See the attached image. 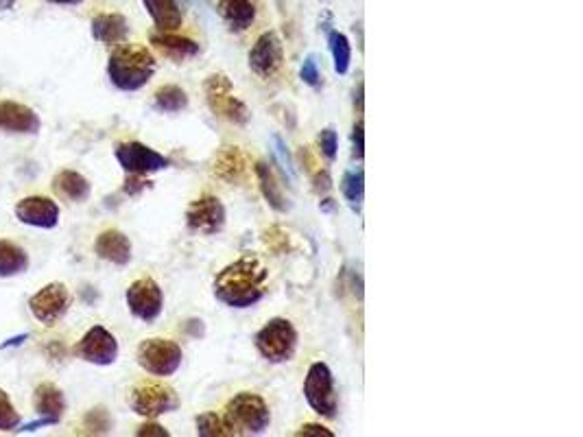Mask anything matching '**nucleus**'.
I'll return each instance as SVG.
<instances>
[{"label": "nucleus", "instance_id": "31", "mask_svg": "<svg viewBox=\"0 0 583 437\" xmlns=\"http://www.w3.org/2000/svg\"><path fill=\"white\" fill-rule=\"evenodd\" d=\"M20 413L16 411V407L11 405V398L5 392V389H0V433H11V431H18L20 429Z\"/></svg>", "mask_w": 583, "mask_h": 437}, {"label": "nucleus", "instance_id": "30", "mask_svg": "<svg viewBox=\"0 0 583 437\" xmlns=\"http://www.w3.org/2000/svg\"><path fill=\"white\" fill-rule=\"evenodd\" d=\"M195 424H197V435L201 437H232L223 416H217V413H212V411L197 416Z\"/></svg>", "mask_w": 583, "mask_h": 437}, {"label": "nucleus", "instance_id": "8", "mask_svg": "<svg viewBox=\"0 0 583 437\" xmlns=\"http://www.w3.org/2000/svg\"><path fill=\"white\" fill-rule=\"evenodd\" d=\"M204 92H206L208 108L214 114L225 118V121L234 123V125H247L249 123V118H252V114H249L247 105L234 94L232 81H230L228 75H223V73L210 75L206 79Z\"/></svg>", "mask_w": 583, "mask_h": 437}, {"label": "nucleus", "instance_id": "5", "mask_svg": "<svg viewBox=\"0 0 583 437\" xmlns=\"http://www.w3.org/2000/svg\"><path fill=\"white\" fill-rule=\"evenodd\" d=\"M129 407H132L136 416L158 420L160 416L180 409V396H177L171 385L158 381H142L129 392Z\"/></svg>", "mask_w": 583, "mask_h": 437}, {"label": "nucleus", "instance_id": "2", "mask_svg": "<svg viewBox=\"0 0 583 437\" xmlns=\"http://www.w3.org/2000/svg\"><path fill=\"white\" fill-rule=\"evenodd\" d=\"M158 62L142 44H118L107 59V77L121 92H138L156 75Z\"/></svg>", "mask_w": 583, "mask_h": 437}, {"label": "nucleus", "instance_id": "35", "mask_svg": "<svg viewBox=\"0 0 583 437\" xmlns=\"http://www.w3.org/2000/svg\"><path fill=\"white\" fill-rule=\"evenodd\" d=\"M300 77H302V81L306 86H311V88H319L321 86V73H319L315 55H308L304 59V64L300 68Z\"/></svg>", "mask_w": 583, "mask_h": 437}, {"label": "nucleus", "instance_id": "38", "mask_svg": "<svg viewBox=\"0 0 583 437\" xmlns=\"http://www.w3.org/2000/svg\"><path fill=\"white\" fill-rule=\"evenodd\" d=\"M149 186H151V182L145 180V175H129L127 182H125V193L127 195H140Z\"/></svg>", "mask_w": 583, "mask_h": 437}, {"label": "nucleus", "instance_id": "15", "mask_svg": "<svg viewBox=\"0 0 583 437\" xmlns=\"http://www.w3.org/2000/svg\"><path fill=\"white\" fill-rule=\"evenodd\" d=\"M284 59V49H282V40L278 38V33L267 31L260 35L256 44L249 51V68L252 73L258 77L269 79L280 70Z\"/></svg>", "mask_w": 583, "mask_h": 437}, {"label": "nucleus", "instance_id": "16", "mask_svg": "<svg viewBox=\"0 0 583 437\" xmlns=\"http://www.w3.org/2000/svg\"><path fill=\"white\" fill-rule=\"evenodd\" d=\"M42 127L40 116L29 105L18 101H0V132L33 136Z\"/></svg>", "mask_w": 583, "mask_h": 437}, {"label": "nucleus", "instance_id": "36", "mask_svg": "<svg viewBox=\"0 0 583 437\" xmlns=\"http://www.w3.org/2000/svg\"><path fill=\"white\" fill-rule=\"evenodd\" d=\"M273 147H276V149H273V153H276V158L282 164L284 173H287L291 177V180H293V177H295V167H293V158H291L287 143H284V140L280 136H273Z\"/></svg>", "mask_w": 583, "mask_h": 437}, {"label": "nucleus", "instance_id": "21", "mask_svg": "<svg viewBox=\"0 0 583 437\" xmlns=\"http://www.w3.org/2000/svg\"><path fill=\"white\" fill-rule=\"evenodd\" d=\"M151 44L156 46V49L164 55L173 59V62L182 64L186 59H193L199 55V44L190 38H182V35H175V33H153L151 35Z\"/></svg>", "mask_w": 583, "mask_h": 437}, {"label": "nucleus", "instance_id": "7", "mask_svg": "<svg viewBox=\"0 0 583 437\" xmlns=\"http://www.w3.org/2000/svg\"><path fill=\"white\" fill-rule=\"evenodd\" d=\"M136 361L147 374L166 379V376H173L182 368L184 352L180 344H175V341L171 339L153 337V339H145L138 346Z\"/></svg>", "mask_w": 583, "mask_h": 437}, {"label": "nucleus", "instance_id": "12", "mask_svg": "<svg viewBox=\"0 0 583 437\" xmlns=\"http://www.w3.org/2000/svg\"><path fill=\"white\" fill-rule=\"evenodd\" d=\"M75 354L92 365H112L118 359V341L105 326H92L86 335L79 339Z\"/></svg>", "mask_w": 583, "mask_h": 437}, {"label": "nucleus", "instance_id": "24", "mask_svg": "<svg viewBox=\"0 0 583 437\" xmlns=\"http://www.w3.org/2000/svg\"><path fill=\"white\" fill-rule=\"evenodd\" d=\"M219 16L232 31H245L254 25L256 9L252 0H221Z\"/></svg>", "mask_w": 583, "mask_h": 437}, {"label": "nucleus", "instance_id": "26", "mask_svg": "<svg viewBox=\"0 0 583 437\" xmlns=\"http://www.w3.org/2000/svg\"><path fill=\"white\" fill-rule=\"evenodd\" d=\"M29 269V254L14 241L0 239V278H14Z\"/></svg>", "mask_w": 583, "mask_h": 437}, {"label": "nucleus", "instance_id": "42", "mask_svg": "<svg viewBox=\"0 0 583 437\" xmlns=\"http://www.w3.org/2000/svg\"><path fill=\"white\" fill-rule=\"evenodd\" d=\"M49 5H59V7H77L83 0H46Z\"/></svg>", "mask_w": 583, "mask_h": 437}, {"label": "nucleus", "instance_id": "43", "mask_svg": "<svg viewBox=\"0 0 583 437\" xmlns=\"http://www.w3.org/2000/svg\"><path fill=\"white\" fill-rule=\"evenodd\" d=\"M18 3V0H0V11H9V9H14V5Z\"/></svg>", "mask_w": 583, "mask_h": 437}, {"label": "nucleus", "instance_id": "32", "mask_svg": "<svg viewBox=\"0 0 583 437\" xmlns=\"http://www.w3.org/2000/svg\"><path fill=\"white\" fill-rule=\"evenodd\" d=\"M83 424H86L88 433L94 435H103V433H110L112 429V420L107 416V409H92L86 413V418H83Z\"/></svg>", "mask_w": 583, "mask_h": 437}, {"label": "nucleus", "instance_id": "14", "mask_svg": "<svg viewBox=\"0 0 583 437\" xmlns=\"http://www.w3.org/2000/svg\"><path fill=\"white\" fill-rule=\"evenodd\" d=\"M225 206L219 197L204 195L195 199L186 210V223L193 232L217 234L225 226Z\"/></svg>", "mask_w": 583, "mask_h": 437}, {"label": "nucleus", "instance_id": "6", "mask_svg": "<svg viewBox=\"0 0 583 437\" xmlns=\"http://www.w3.org/2000/svg\"><path fill=\"white\" fill-rule=\"evenodd\" d=\"M304 398L308 407H311L317 416L321 418H337L339 411V398L335 389V376L326 363H313L308 368L306 381H304Z\"/></svg>", "mask_w": 583, "mask_h": 437}, {"label": "nucleus", "instance_id": "23", "mask_svg": "<svg viewBox=\"0 0 583 437\" xmlns=\"http://www.w3.org/2000/svg\"><path fill=\"white\" fill-rule=\"evenodd\" d=\"M53 188L59 197H64V199H68V202H75V204L86 202L92 193L90 182L86 180V177L77 171H70V169L59 171L53 177Z\"/></svg>", "mask_w": 583, "mask_h": 437}, {"label": "nucleus", "instance_id": "3", "mask_svg": "<svg viewBox=\"0 0 583 437\" xmlns=\"http://www.w3.org/2000/svg\"><path fill=\"white\" fill-rule=\"evenodd\" d=\"M223 420L228 424L232 435L241 437H256L267 433L271 424V411L263 396L252 392L236 394L228 405H225Z\"/></svg>", "mask_w": 583, "mask_h": 437}, {"label": "nucleus", "instance_id": "17", "mask_svg": "<svg viewBox=\"0 0 583 437\" xmlns=\"http://www.w3.org/2000/svg\"><path fill=\"white\" fill-rule=\"evenodd\" d=\"M33 407L42 418V424H57L66 413V396L53 383H40L33 392Z\"/></svg>", "mask_w": 583, "mask_h": 437}, {"label": "nucleus", "instance_id": "22", "mask_svg": "<svg viewBox=\"0 0 583 437\" xmlns=\"http://www.w3.org/2000/svg\"><path fill=\"white\" fill-rule=\"evenodd\" d=\"M142 5H145L147 14L151 16L153 25H156L158 31L175 33L182 27L184 14L177 0H142Z\"/></svg>", "mask_w": 583, "mask_h": 437}, {"label": "nucleus", "instance_id": "20", "mask_svg": "<svg viewBox=\"0 0 583 437\" xmlns=\"http://www.w3.org/2000/svg\"><path fill=\"white\" fill-rule=\"evenodd\" d=\"M212 173L228 184H241L247 175V160L239 147H225L212 162Z\"/></svg>", "mask_w": 583, "mask_h": 437}, {"label": "nucleus", "instance_id": "40", "mask_svg": "<svg viewBox=\"0 0 583 437\" xmlns=\"http://www.w3.org/2000/svg\"><path fill=\"white\" fill-rule=\"evenodd\" d=\"M297 435H313V437H335V433H332L330 429L326 427H321V424L317 422H306L300 427V431H297Z\"/></svg>", "mask_w": 583, "mask_h": 437}, {"label": "nucleus", "instance_id": "25", "mask_svg": "<svg viewBox=\"0 0 583 437\" xmlns=\"http://www.w3.org/2000/svg\"><path fill=\"white\" fill-rule=\"evenodd\" d=\"M256 177H258L260 193H263V197L267 199V204L276 212H287L289 210V202H287V197H284V193H282L276 173H273V169L269 167L267 162H258L256 164Z\"/></svg>", "mask_w": 583, "mask_h": 437}, {"label": "nucleus", "instance_id": "1", "mask_svg": "<svg viewBox=\"0 0 583 437\" xmlns=\"http://www.w3.org/2000/svg\"><path fill=\"white\" fill-rule=\"evenodd\" d=\"M269 271L256 254H243L223 267L212 282V293L230 309H252L267 295Z\"/></svg>", "mask_w": 583, "mask_h": 437}, {"label": "nucleus", "instance_id": "18", "mask_svg": "<svg viewBox=\"0 0 583 437\" xmlns=\"http://www.w3.org/2000/svg\"><path fill=\"white\" fill-rule=\"evenodd\" d=\"M94 252H97L101 261L125 267L132 261V241L121 230H105L97 236Z\"/></svg>", "mask_w": 583, "mask_h": 437}, {"label": "nucleus", "instance_id": "28", "mask_svg": "<svg viewBox=\"0 0 583 437\" xmlns=\"http://www.w3.org/2000/svg\"><path fill=\"white\" fill-rule=\"evenodd\" d=\"M153 105L166 114L184 112L188 108V94L180 86H162L153 94Z\"/></svg>", "mask_w": 583, "mask_h": 437}, {"label": "nucleus", "instance_id": "27", "mask_svg": "<svg viewBox=\"0 0 583 437\" xmlns=\"http://www.w3.org/2000/svg\"><path fill=\"white\" fill-rule=\"evenodd\" d=\"M341 193L343 199L354 212H361L365 199V171L361 167H354L345 171L341 177Z\"/></svg>", "mask_w": 583, "mask_h": 437}, {"label": "nucleus", "instance_id": "33", "mask_svg": "<svg viewBox=\"0 0 583 437\" xmlns=\"http://www.w3.org/2000/svg\"><path fill=\"white\" fill-rule=\"evenodd\" d=\"M263 241H265V245L269 247V250H271L273 254H287V252L291 250L289 234L284 232L282 228H278V226L269 228V230L265 232V236H263Z\"/></svg>", "mask_w": 583, "mask_h": 437}, {"label": "nucleus", "instance_id": "10", "mask_svg": "<svg viewBox=\"0 0 583 437\" xmlns=\"http://www.w3.org/2000/svg\"><path fill=\"white\" fill-rule=\"evenodd\" d=\"M127 309L136 320L153 324L164 311V293L153 278H140L129 285L125 293Z\"/></svg>", "mask_w": 583, "mask_h": 437}, {"label": "nucleus", "instance_id": "37", "mask_svg": "<svg viewBox=\"0 0 583 437\" xmlns=\"http://www.w3.org/2000/svg\"><path fill=\"white\" fill-rule=\"evenodd\" d=\"M352 145H354V156L363 160L365 156V127L363 121H359L352 129Z\"/></svg>", "mask_w": 583, "mask_h": 437}, {"label": "nucleus", "instance_id": "9", "mask_svg": "<svg viewBox=\"0 0 583 437\" xmlns=\"http://www.w3.org/2000/svg\"><path fill=\"white\" fill-rule=\"evenodd\" d=\"M70 306H73V295H70L68 287L62 282H51V285L42 287L38 293L31 295L29 309L31 315L42 326L53 328L68 315Z\"/></svg>", "mask_w": 583, "mask_h": 437}, {"label": "nucleus", "instance_id": "4", "mask_svg": "<svg viewBox=\"0 0 583 437\" xmlns=\"http://www.w3.org/2000/svg\"><path fill=\"white\" fill-rule=\"evenodd\" d=\"M297 344H300L297 330L284 317H273L256 333L258 354L273 365L289 363L295 357Z\"/></svg>", "mask_w": 583, "mask_h": 437}, {"label": "nucleus", "instance_id": "39", "mask_svg": "<svg viewBox=\"0 0 583 437\" xmlns=\"http://www.w3.org/2000/svg\"><path fill=\"white\" fill-rule=\"evenodd\" d=\"M136 435L138 437H169L171 433L166 431L164 427H160L158 422H145V424H142V427H138Z\"/></svg>", "mask_w": 583, "mask_h": 437}, {"label": "nucleus", "instance_id": "13", "mask_svg": "<svg viewBox=\"0 0 583 437\" xmlns=\"http://www.w3.org/2000/svg\"><path fill=\"white\" fill-rule=\"evenodd\" d=\"M14 212L20 223H25V226L29 228H38V230L57 228L59 215H62L57 202H53L51 197H44V195H29L25 199H20Z\"/></svg>", "mask_w": 583, "mask_h": 437}, {"label": "nucleus", "instance_id": "29", "mask_svg": "<svg viewBox=\"0 0 583 437\" xmlns=\"http://www.w3.org/2000/svg\"><path fill=\"white\" fill-rule=\"evenodd\" d=\"M328 49L332 55V62H335V70L339 75H348V70L352 66V46L350 40L345 38L339 31L328 33Z\"/></svg>", "mask_w": 583, "mask_h": 437}, {"label": "nucleus", "instance_id": "19", "mask_svg": "<svg viewBox=\"0 0 583 437\" xmlns=\"http://www.w3.org/2000/svg\"><path fill=\"white\" fill-rule=\"evenodd\" d=\"M92 38L105 46H118L127 40L129 25L121 14H99L92 18Z\"/></svg>", "mask_w": 583, "mask_h": 437}, {"label": "nucleus", "instance_id": "41", "mask_svg": "<svg viewBox=\"0 0 583 437\" xmlns=\"http://www.w3.org/2000/svg\"><path fill=\"white\" fill-rule=\"evenodd\" d=\"M313 184H315V191L319 193V195H326L330 188H332V177H330V173L328 171H317L315 175H313Z\"/></svg>", "mask_w": 583, "mask_h": 437}, {"label": "nucleus", "instance_id": "34", "mask_svg": "<svg viewBox=\"0 0 583 437\" xmlns=\"http://www.w3.org/2000/svg\"><path fill=\"white\" fill-rule=\"evenodd\" d=\"M319 147H321V153L330 160V162H335L337 156H339V136L337 132L332 127H326L324 132L319 134Z\"/></svg>", "mask_w": 583, "mask_h": 437}, {"label": "nucleus", "instance_id": "11", "mask_svg": "<svg viewBox=\"0 0 583 437\" xmlns=\"http://www.w3.org/2000/svg\"><path fill=\"white\" fill-rule=\"evenodd\" d=\"M114 156L121 164V169L127 175H151V173H158L171 167V160L162 156L156 149H151L142 143H121L116 145Z\"/></svg>", "mask_w": 583, "mask_h": 437}]
</instances>
